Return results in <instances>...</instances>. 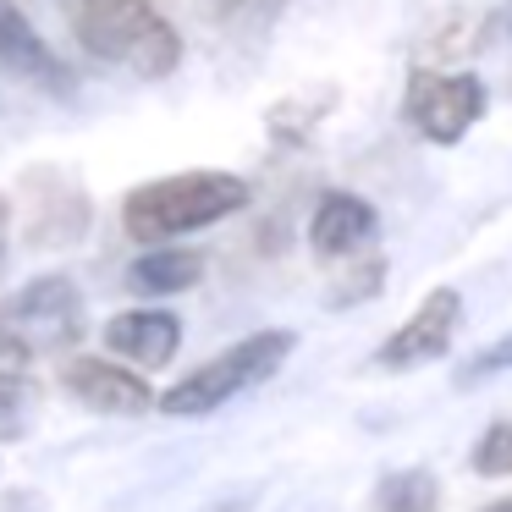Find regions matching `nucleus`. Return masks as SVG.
I'll return each instance as SVG.
<instances>
[{"mask_svg":"<svg viewBox=\"0 0 512 512\" xmlns=\"http://www.w3.org/2000/svg\"><path fill=\"white\" fill-rule=\"evenodd\" d=\"M204 276V259L188 254V248H155V254L133 259L127 270V287L144 292V298H160V292H182Z\"/></svg>","mask_w":512,"mask_h":512,"instance_id":"11","label":"nucleus"},{"mask_svg":"<svg viewBox=\"0 0 512 512\" xmlns=\"http://www.w3.org/2000/svg\"><path fill=\"white\" fill-rule=\"evenodd\" d=\"M375 204L358 199V193H325L320 210L309 221V243L320 259H347L364 243H375Z\"/></svg>","mask_w":512,"mask_h":512,"instance_id":"9","label":"nucleus"},{"mask_svg":"<svg viewBox=\"0 0 512 512\" xmlns=\"http://www.w3.org/2000/svg\"><path fill=\"white\" fill-rule=\"evenodd\" d=\"M496 369H512V336H501V342H490L485 353L468 364V380H485V375H496Z\"/></svg>","mask_w":512,"mask_h":512,"instance_id":"15","label":"nucleus"},{"mask_svg":"<svg viewBox=\"0 0 512 512\" xmlns=\"http://www.w3.org/2000/svg\"><path fill=\"white\" fill-rule=\"evenodd\" d=\"M0 61L17 72V78L39 83V89H67V67L56 61V50L39 39V28L17 12L12 0H0Z\"/></svg>","mask_w":512,"mask_h":512,"instance_id":"10","label":"nucleus"},{"mask_svg":"<svg viewBox=\"0 0 512 512\" xmlns=\"http://www.w3.org/2000/svg\"><path fill=\"white\" fill-rule=\"evenodd\" d=\"M105 347L127 364H144V369H166L182 347V320L166 309H127L105 325Z\"/></svg>","mask_w":512,"mask_h":512,"instance_id":"8","label":"nucleus"},{"mask_svg":"<svg viewBox=\"0 0 512 512\" xmlns=\"http://www.w3.org/2000/svg\"><path fill=\"white\" fill-rule=\"evenodd\" d=\"M474 474L485 479H507L512 474V424H490L474 446Z\"/></svg>","mask_w":512,"mask_h":512,"instance_id":"14","label":"nucleus"},{"mask_svg":"<svg viewBox=\"0 0 512 512\" xmlns=\"http://www.w3.org/2000/svg\"><path fill=\"white\" fill-rule=\"evenodd\" d=\"M248 182L232 171H177V177L144 182L127 193L122 204V226L138 243H171V237L204 232V226L226 221L248 204Z\"/></svg>","mask_w":512,"mask_h":512,"instance_id":"2","label":"nucleus"},{"mask_svg":"<svg viewBox=\"0 0 512 512\" xmlns=\"http://www.w3.org/2000/svg\"><path fill=\"white\" fill-rule=\"evenodd\" d=\"M72 28L89 56L133 78H171L182 67V34L166 23L155 0H78Z\"/></svg>","mask_w":512,"mask_h":512,"instance_id":"1","label":"nucleus"},{"mask_svg":"<svg viewBox=\"0 0 512 512\" xmlns=\"http://www.w3.org/2000/svg\"><path fill=\"white\" fill-rule=\"evenodd\" d=\"M457 325H463V298H457L452 287H435L430 298H424L419 309H413L408 320H402L397 331L380 342L375 364H380V369H419V364H435V358L452 353Z\"/></svg>","mask_w":512,"mask_h":512,"instance_id":"6","label":"nucleus"},{"mask_svg":"<svg viewBox=\"0 0 512 512\" xmlns=\"http://www.w3.org/2000/svg\"><path fill=\"white\" fill-rule=\"evenodd\" d=\"M380 512H435V479L424 468H408V474H391L380 485Z\"/></svg>","mask_w":512,"mask_h":512,"instance_id":"13","label":"nucleus"},{"mask_svg":"<svg viewBox=\"0 0 512 512\" xmlns=\"http://www.w3.org/2000/svg\"><path fill=\"white\" fill-rule=\"evenodd\" d=\"M78 320H83V303H78V287H72L67 276L28 281V287L0 309V331L12 336L23 358L72 342V336H78Z\"/></svg>","mask_w":512,"mask_h":512,"instance_id":"5","label":"nucleus"},{"mask_svg":"<svg viewBox=\"0 0 512 512\" xmlns=\"http://www.w3.org/2000/svg\"><path fill=\"white\" fill-rule=\"evenodd\" d=\"M34 386H28L23 375H12V369H0V441H17V435H28V424H34Z\"/></svg>","mask_w":512,"mask_h":512,"instance_id":"12","label":"nucleus"},{"mask_svg":"<svg viewBox=\"0 0 512 512\" xmlns=\"http://www.w3.org/2000/svg\"><path fill=\"white\" fill-rule=\"evenodd\" d=\"M485 105H490V94L474 72H408L402 116H408L430 144H457V138L485 116Z\"/></svg>","mask_w":512,"mask_h":512,"instance_id":"4","label":"nucleus"},{"mask_svg":"<svg viewBox=\"0 0 512 512\" xmlns=\"http://www.w3.org/2000/svg\"><path fill=\"white\" fill-rule=\"evenodd\" d=\"M479 512H512V496H501V501H490V507H479Z\"/></svg>","mask_w":512,"mask_h":512,"instance_id":"17","label":"nucleus"},{"mask_svg":"<svg viewBox=\"0 0 512 512\" xmlns=\"http://www.w3.org/2000/svg\"><path fill=\"white\" fill-rule=\"evenodd\" d=\"M6 248H12V204L0 199V265H6Z\"/></svg>","mask_w":512,"mask_h":512,"instance_id":"16","label":"nucleus"},{"mask_svg":"<svg viewBox=\"0 0 512 512\" xmlns=\"http://www.w3.org/2000/svg\"><path fill=\"white\" fill-rule=\"evenodd\" d=\"M292 347H298V336H292V331H254V336H243V342H232L226 353H215L210 364H199L188 380H177V386L160 397V413H171V419H193V413L226 408L232 397L265 386V380L287 364Z\"/></svg>","mask_w":512,"mask_h":512,"instance_id":"3","label":"nucleus"},{"mask_svg":"<svg viewBox=\"0 0 512 512\" xmlns=\"http://www.w3.org/2000/svg\"><path fill=\"white\" fill-rule=\"evenodd\" d=\"M67 391L94 413H144V408H155L149 380L133 375L127 364H111V358H78V364H67Z\"/></svg>","mask_w":512,"mask_h":512,"instance_id":"7","label":"nucleus"}]
</instances>
